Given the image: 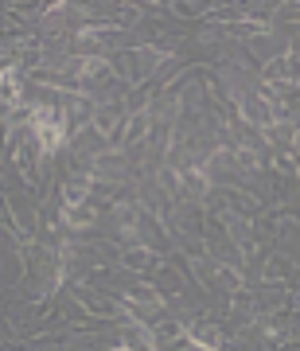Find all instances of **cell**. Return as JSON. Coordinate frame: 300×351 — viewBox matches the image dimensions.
I'll list each match as a JSON object with an SVG mask.
<instances>
[{"label": "cell", "instance_id": "cell-1", "mask_svg": "<svg viewBox=\"0 0 300 351\" xmlns=\"http://www.w3.org/2000/svg\"><path fill=\"white\" fill-rule=\"evenodd\" d=\"M36 133L39 141H43V149H59L66 141V129H63V117H59V110H36Z\"/></svg>", "mask_w": 300, "mask_h": 351}, {"label": "cell", "instance_id": "cell-2", "mask_svg": "<svg viewBox=\"0 0 300 351\" xmlns=\"http://www.w3.org/2000/svg\"><path fill=\"white\" fill-rule=\"evenodd\" d=\"M0 101L4 106H16L20 101V82H16L12 71H0Z\"/></svg>", "mask_w": 300, "mask_h": 351}, {"label": "cell", "instance_id": "cell-3", "mask_svg": "<svg viewBox=\"0 0 300 351\" xmlns=\"http://www.w3.org/2000/svg\"><path fill=\"white\" fill-rule=\"evenodd\" d=\"M117 351H133V348H117Z\"/></svg>", "mask_w": 300, "mask_h": 351}]
</instances>
